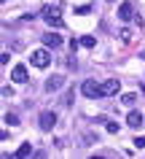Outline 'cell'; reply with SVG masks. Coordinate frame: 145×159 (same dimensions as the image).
<instances>
[{
    "label": "cell",
    "mask_w": 145,
    "mask_h": 159,
    "mask_svg": "<svg viewBox=\"0 0 145 159\" xmlns=\"http://www.w3.org/2000/svg\"><path fill=\"white\" fill-rule=\"evenodd\" d=\"M30 62H32L35 67H41V70H43V67L51 65V54H49L46 49H38V51H32V54H30Z\"/></svg>",
    "instance_id": "obj_2"
},
{
    "label": "cell",
    "mask_w": 145,
    "mask_h": 159,
    "mask_svg": "<svg viewBox=\"0 0 145 159\" xmlns=\"http://www.w3.org/2000/svg\"><path fill=\"white\" fill-rule=\"evenodd\" d=\"M30 154H32V146H30V143H24V146H19L16 148V157L22 159V157H30Z\"/></svg>",
    "instance_id": "obj_11"
},
{
    "label": "cell",
    "mask_w": 145,
    "mask_h": 159,
    "mask_svg": "<svg viewBox=\"0 0 145 159\" xmlns=\"http://www.w3.org/2000/svg\"><path fill=\"white\" fill-rule=\"evenodd\" d=\"M137 146V148H145V138H134V140H132Z\"/></svg>",
    "instance_id": "obj_17"
},
{
    "label": "cell",
    "mask_w": 145,
    "mask_h": 159,
    "mask_svg": "<svg viewBox=\"0 0 145 159\" xmlns=\"http://www.w3.org/2000/svg\"><path fill=\"white\" fill-rule=\"evenodd\" d=\"M81 92H83L86 97H89V100H97V97H102V86L97 84V81H83Z\"/></svg>",
    "instance_id": "obj_3"
},
{
    "label": "cell",
    "mask_w": 145,
    "mask_h": 159,
    "mask_svg": "<svg viewBox=\"0 0 145 159\" xmlns=\"http://www.w3.org/2000/svg\"><path fill=\"white\" fill-rule=\"evenodd\" d=\"M38 124H41V129H43V132L54 129V124H57V113H54V111H43L41 116H38Z\"/></svg>",
    "instance_id": "obj_4"
},
{
    "label": "cell",
    "mask_w": 145,
    "mask_h": 159,
    "mask_svg": "<svg viewBox=\"0 0 145 159\" xmlns=\"http://www.w3.org/2000/svg\"><path fill=\"white\" fill-rule=\"evenodd\" d=\"M11 78H14L16 84H24V81H27V67L24 65H16V67H14V73H11Z\"/></svg>",
    "instance_id": "obj_7"
},
{
    "label": "cell",
    "mask_w": 145,
    "mask_h": 159,
    "mask_svg": "<svg viewBox=\"0 0 145 159\" xmlns=\"http://www.w3.org/2000/svg\"><path fill=\"white\" fill-rule=\"evenodd\" d=\"M43 43H46L49 49H57V46L62 43V38H59L57 33H46V35H43Z\"/></svg>",
    "instance_id": "obj_8"
},
{
    "label": "cell",
    "mask_w": 145,
    "mask_h": 159,
    "mask_svg": "<svg viewBox=\"0 0 145 159\" xmlns=\"http://www.w3.org/2000/svg\"><path fill=\"white\" fill-rule=\"evenodd\" d=\"M105 129H108L110 135H116V132H118V124H116V121H108V124H105Z\"/></svg>",
    "instance_id": "obj_16"
},
{
    "label": "cell",
    "mask_w": 145,
    "mask_h": 159,
    "mask_svg": "<svg viewBox=\"0 0 145 159\" xmlns=\"http://www.w3.org/2000/svg\"><path fill=\"white\" fill-rule=\"evenodd\" d=\"M41 14H43V19H46L51 27H57V30H59V27H65V19H62V14H59V8H57V6H43Z\"/></svg>",
    "instance_id": "obj_1"
},
{
    "label": "cell",
    "mask_w": 145,
    "mask_h": 159,
    "mask_svg": "<svg viewBox=\"0 0 145 159\" xmlns=\"http://www.w3.org/2000/svg\"><path fill=\"white\" fill-rule=\"evenodd\" d=\"M81 46H83V49H94V46H97L94 35H83V38H81Z\"/></svg>",
    "instance_id": "obj_12"
},
{
    "label": "cell",
    "mask_w": 145,
    "mask_h": 159,
    "mask_svg": "<svg viewBox=\"0 0 145 159\" xmlns=\"http://www.w3.org/2000/svg\"><path fill=\"white\" fill-rule=\"evenodd\" d=\"M62 84H65V75H51V78L46 81V92H57Z\"/></svg>",
    "instance_id": "obj_6"
},
{
    "label": "cell",
    "mask_w": 145,
    "mask_h": 159,
    "mask_svg": "<svg viewBox=\"0 0 145 159\" xmlns=\"http://www.w3.org/2000/svg\"><path fill=\"white\" fill-rule=\"evenodd\" d=\"M132 16H134V14H132V3H121V8H118V19L129 22Z\"/></svg>",
    "instance_id": "obj_10"
},
{
    "label": "cell",
    "mask_w": 145,
    "mask_h": 159,
    "mask_svg": "<svg viewBox=\"0 0 145 159\" xmlns=\"http://www.w3.org/2000/svg\"><path fill=\"white\" fill-rule=\"evenodd\" d=\"M3 121H8L11 127H16V124H19V116H16V113H6V116H3Z\"/></svg>",
    "instance_id": "obj_14"
},
{
    "label": "cell",
    "mask_w": 145,
    "mask_h": 159,
    "mask_svg": "<svg viewBox=\"0 0 145 159\" xmlns=\"http://www.w3.org/2000/svg\"><path fill=\"white\" fill-rule=\"evenodd\" d=\"M121 84H118V78H108L102 84V97H110V94H118Z\"/></svg>",
    "instance_id": "obj_5"
},
{
    "label": "cell",
    "mask_w": 145,
    "mask_h": 159,
    "mask_svg": "<svg viewBox=\"0 0 145 159\" xmlns=\"http://www.w3.org/2000/svg\"><path fill=\"white\" fill-rule=\"evenodd\" d=\"M3 97H14V89L11 86H3Z\"/></svg>",
    "instance_id": "obj_18"
},
{
    "label": "cell",
    "mask_w": 145,
    "mask_h": 159,
    "mask_svg": "<svg viewBox=\"0 0 145 159\" xmlns=\"http://www.w3.org/2000/svg\"><path fill=\"white\" fill-rule=\"evenodd\" d=\"M126 124L129 127H143L145 124V121H143V113H140V111H132V113L126 116Z\"/></svg>",
    "instance_id": "obj_9"
},
{
    "label": "cell",
    "mask_w": 145,
    "mask_h": 159,
    "mask_svg": "<svg viewBox=\"0 0 145 159\" xmlns=\"http://www.w3.org/2000/svg\"><path fill=\"white\" fill-rule=\"evenodd\" d=\"M121 41H124V43H129V41H132V30H126V27H124V30H121Z\"/></svg>",
    "instance_id": "obj_15"
},
{
    "label": "cell",
    "mask_w": 145,
    "mask_h": 159,
    "mask_svg": "<svg viewBox=\"0 0 145 159\" xmlns=\"http://www.w3.org/2000/svg\"><path fill=\"white\" fill-rule=\"evenodd\" d=\"M121 102H124V105H134V102H137V94L134 92H126L124 97H121Z\"/></svg>",
    "instance_id": "obj_13"
}]
</instances>
